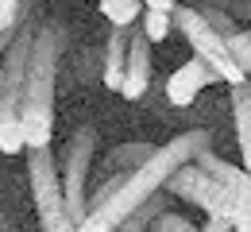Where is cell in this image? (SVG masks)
<instances>
[{
    "instance_id": "cell-1",
    "label": "cell",
    "mask_w": 251,
    "mask_h": 232,
    "mask_svg": "<svg viewBox=\"0 0 251 232\" xmlns=\"http://www.w3.org/2000/svg\"><path fill=\"white\" fill-rule=\"evenodd\" d=\"M209 147H213V132H209V128H189V132L174 135L170 143L155 147V151L135 166V170L127 174L108 198L85 209V217H81L77 232H112L127 213H135L143 201H151L155 194H162L166 178H170L178 166L193 163V159H197L201 151H209Z\"/></svg>"
},
{
    "instance_id": "cell-2",
    "label": "cell",
    "mask_w": 251,
    "mask_h": 232,
    "mask_svg": "<svg viewBox=\"0 0 251 232\" xmlns=\"http://www.w3.org/2000/svg\"><path fill=\"white\" fill-rule=\"evenodd\" d=\"M66 31L58 20H43L31 39V58L24 74V151L54 143V85L62 62Z\"/></svg>"
},
{
    "instance_id": "cell-3",
    "label": "cell",
    "mask_w": 251,
    "mask_h": 232,
    "mask_svg": "<svg viewBox=\"0 0 251 232\" xmlns=\"http://www.w3.org/2000/svg\"><path fill=\"white\" fill-rule=\"evenodd\" d=\"M31 24H16L4 43V70H0V155L24 151V74L31 58Z\"/></svg>"
},
{
    "instance_id": "cell-4",
    "label": "cell",
    "mask_w": 251,
    "mask_h": 232,
    "mask_svg": "<svg viewBox=\"0 0 251 232\" xmlns=\"http://www.w3.org/2000/svg\"><path fill=\"white\" fill-rule=\"evenodd\" d=\"M170 20H174V27L186 35L189 51L205 62V66L217 74L220 85H240V81H248L251 74L236 58H232V51H228V43H224V35L201 16V8L197 4H174V12H170Z\"/></svg>"
},
{
    "instance_id": "cell-5",
    "label": "cell",
    "mask_w": 251,
    "mask_h": 232,
    "mask_svg": "<svg viewBox=\"0 0 251 232\" xmlns=\"http://www.w3.org/2000/svg\"><path fill=\"white\" fill-rule=\"evenodd\" d=\"M27 186H31L35 213H39V229L77 232V221L66 213L62 174H58V159H54L50 147H27Z\"/></svg>"
},
{
    "instance_id": "cell-6",
    "label": "cell",
    "mask_w": 251,
    "mask_h": 232,
    "mask_svg": "<svg viewBox=\"0 0 251 232\" xmlns=\"http://www.w3.org/2000/svg\"><path fill=\"white\" fill-rule=\"evenodd\" d=\"M100 147V132L93 124H81L70 135V143L62 147V198H66V213L81 225L85 209H89V178H93V151Z\"/></svg>"
},
{
    "instance_id": "cell-7",
    "label": "cell",
    "mask_w": 251,
    "mask_h": 232,
    "mask_svg": "<svg viewBox=\"0 0 251 232\" xmlns=\"http://www.w3.org/2000/svg\"><path fill=\"white\" fill-rule=\"evenodd\" d=\"M162 190L174 194V198H182V201H189V205H197L205 217H224V221H232V201L224 194V186H220L197 159L178 166V170L166 178Z\"/></svg>"
},
{
    "instance_id": "cell-8",
    "label": "cell",
    "mask_w": 251,
    "mask_h": 232,
    "mask_svg": "<svg viewBox=\"0 0 251 232\" xmlns=\"http://www.w3.org/2000/svg\"><path fill=\"white\" fill-rule=\"evenodd\" d=\"M197 163L224 186V194H228V201H232V232H251V170L248 166L224 163L213 147L201 151Z\"/></svg>"
},
{
    "instance_id": "cell-9",
    "label": "cell",
    "mask_w": 251,
    "mask_h": 232,
    "mask_svg": "<svg viewBox=\"0 0 251 232\" xmlns=\"http://www.w3.org/2000/svg\"><path fill=\"white\" fill-rule=\"evenodd\" d=\"M151 151H155L151 143H120V147H112V151L104 155V163L93 170V178H89V182H93L89 205L104 201V198H108V194H112V190H116V186L127 178V174L135 170V166H139L147 155H151Z\"/></svg>"
},
{
    "instance_id": "cell-10",
    "label": "cell",
    "mask_w": 251,
    "mask_h": 232,
    "mask_svg": "<svg viewBox=\"0 0 251 232\" xmlns=\"http://www.w3.org/2000/svg\"><path fill=\"white\" fill-rule=\"evenodd\" d=\"M209 85H220L217 74H213V70L193 54V58H186L182 66L166 77V101H170V104H178V108H186V104H193V101L201 97Z\"/></svg>"
},
{
    "instance_id": "cell-11",
    "label": "cell",
    "mask_w": 251,
    "mask_h": 232,
    "mask_svg": "<svg viewBox=\"0 0 251 232\" xmlns=\"http://www.w3.org/2000/svg\"><path fill=\"white\" fill-rule=\"evenodd\" d=\"M151 85V39L143 31H127V62H124V85L120 97L124 101H139Z\"/></svg>"
},
{
    "instance_id": "cell-12",
    "label": "cell",
    "mask_w": 251,
    "mask_h": 232,
    "mask_svg": "<svg viewBox=\"0 0 251 232\" xmlns=\"http://www.w3.org/2000/svg\"><path fill=\"white\" fill-rule=\"evenodd\" d=\"M232 89V128H236V147H240V166L251 170V77Z\"/></svg>"
},
{
    "instance_id": "cell-13",
    "label": "cell",
    "mask_w": 251,
    "mask_h": 232,
    "mask_svg": "<svg viewBox=\"0 0 251 232\" xmlns=\"http://www.w3.org/2000/svg\"><path fill=\"white\" fill-rule=\"evenodd\" d=\"M127 31L131 27H112L108 31V43H104V85L112 93H120L124 85V62H127Z\"/></svg>"
},
{
    "instance_id": "cell-14",
    "label": "cell",
    "mask_w": 251,
    "mask_h": 232,
    "mask_svg": "<svg viewBox=\"0 0 251 232\" xmlns=\"http://www.w3.org/2000/svg\"><path fill=\"white\" fill-rule=\"evenodd\" d=\"M108 27H135L143 16V0H93Z\"/></svg>"
},
{
    "instance_id": "cell-15",
    "label": "cell",
    "mask_w": 251,
    "mask_h": 232,
    "mask_svg": "<svg viewBox=\"0 0 251 232\" xmlns=\"http://www.w3.org/2000/svg\"><path fill=\"white\" fill-rule=\"evenodd\" d=\"M162 209H166V205H162V198L155 194L151 201H143L135 213H127V217H124V221H120V225H116L112 232H147L151 225H155V217L162 213Z\"/></svg>"
},
{
    "instance_id": "cell-16",
    "label": "cell",
    "mask_w": 251,
    "mask_h": 232,
    "mask_svg": "<svg viewBox=\"0 0 251 232\" xmlns=\"http://www.w3.org/2000/svg\"><path fill=\"white\" fill-rule=\"evenodd\" d=\"M174 27V20H170V12H162V8H143V16H139V31L147 35L151 43H162L166 35Z\"/></svg>"
},
{
    "instance_id": "cell-17",
    "label": "cell",
    "mask_w": 251,
    "mask_h": 232,
    "mask_svg": "<svg viewBox=\"0 0 251 232\" xmlns=\"http://www.w3.org/2000/svg\"><path fill=\"white\" fill-rule=\"evenodd\" d=\"M151 232H197L193 225H189L182 213H170V209H162L155 217V225H151Z\"/></svg>"
},
{
    "instance_id": "cell-18",
    "label": "cell",
    "mask_w": 251,
    "mask_h": 232,
    "mask_svg": "<svg viewBox=\"0 0 251 232\" xmlns=\"http://www.w3.org/2000/svg\"><path fill=\"white\" fill-rule=\"evenodd\" d=\"M20 8H24V0H0V39H4V43H8L12 27H16L20 16H24Z\"/></svg>"
},
{
    "instance_id": "cell-19",
    "label": "cell",
    "mask_w": 251,
    "mask_h": 232,
    "mask_svg": "<svg viewBox=\"0 0 251 232\" xmlns=\"http://www.w3.org/2000/svg\"><path fill=\"white\" fill-rule=\"evenodd\" d=\"M197 4H213L220 12H228L232 20H251V0H197Z\"/></svg>"
},
{
    "instance_id": "cell-20",
    "label": "cell",
    "mask_w": 251,
    "mask_h": 232,
    "mask_svg": "<svg viewBox=\"0 0 251 232\" xmlns=\"http://www.w3.org/2000/svg\"><path fill=\"white\" fill-rule=\"evenodd\" d=\"M197 232H232V221H224V217H205V229Z\"/></svg>"
},
{
    "instance_id": "cell-21",
    "label": "cell",
    "mask_w": 251,
    "mask_h": 232,
    "mask_svg": "<svg viewBox=\"0 0 251 232\" xmlns=\"http://www.w3.org/2000/svg\"><path fill=\"white\" fill-rule=\"evenodd\" d=\"M0 232H4V217H0Z\"/></svg>"
},
{
    "instance_id": "cell-22",
    "label": "cell",
    "mask_w": 251,
    "mask_h": 232,
    "mask_svg": "<svg viewBox=\"0 0 251 232\" xmlns=\"http://www.w3.org/2000/svg\"><path fill=\"white\" fill-rule=\"evenodd\" d=\"M248 35H251V24H248Z\"/></svg>"
}]
</instances>
